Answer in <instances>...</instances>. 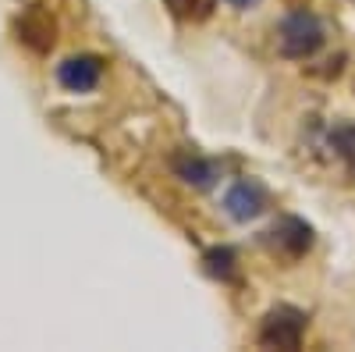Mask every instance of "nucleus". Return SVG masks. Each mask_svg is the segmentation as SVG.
<instances>
[{"instance_id":"423d86ee","label":"nucleus","mask_w":355,"mask_h":352,"mask_svg":"<svg viewBox=\"0 0 355 352\" xmlns=\"http://www.w3.org/2000/svg\"><path fill=\"white\" fill-rule=\"evenodd\" d=\"M266 207V192L259 182L252 178H242V182H234L227 192H224V210L234 217V221H252L259 217Z\"/></svg>"},{"instance_id":"7ed1b4c3","label":"nucleus","mask_w":355,"mask_h":352,"mask_svg":"<svg viewBox=\"0 0 355 352\" xmlns=\"http://www.w3.org/2000/svg\"><path fill=\"white\" fill-rule=\"evenodd\" d=\"M263 246H270L284 260H299L313 249V228L302 217H277L270 228L263 231Z\"/></svg>"},{"instance_id":"39448f33","label":"nucleus","mask_w":355,"mask_h":352,"mask_svg":"<svg viewBox=\"0 0 355 352\" xmlns=\"http://www.w3.org/2000/svg\"><path fill=\"white\" fill-rule=\"evenodd\" d=\"M15 33H18V40H21L28 50L46 53V50L57 43V22H53V15H50L43 4H33L25 15H18Z\"/></svg>"},{"instance_id":"f03ea898","label":"nucleus","mask_w":355,"mask_h":352,"mask_svg":"<svg viewBox=\"0 0 355 352\" xmlns=\"http://www.w3.org/2000/svg\"><path fill=\"white\" fill-rule=\"evenodd\" d=\"M306 313L295 310V306H274L270 313L263 317L259 324V335L256 342L263 349H299L302 338H306Z\"/></svg>"},{"instance_id":"f257e3e1","label":"nucleus","mask_w":355,"mask_h":352,"mask_svg":"<svg viewBox=\"0 0 355 352\" xmlns=\"http://www.w3.org/2000/svg\"><path fill=\"white\" fill-rule=\"evenodd\" d=\"M323 40H327V28H323L316 11L295 8L281 18L277 50H281V57H288V61H306V57H313L323 47Z\"/></svg>"},{"instance_id":"9b49d317","label":"nucleus","mask_w":355,"mask_h":352,"mask_svg":"<svg viewBox=\"0 0 355 352\" xmlns=\"http://www.w3.org/2000/svg\"><path fill=\"white\" fill-rule=\"evenodd\" d=\"M227 4H231V8H239V11H245V8H256L259 0H227Z\"/></svg>"},{"instance_id":"20e7f679","label":"nucleus","mask_w":355,"mask_h":352,"mask_svg":"<svg viewBox=\"0 0 355 352\" xmlns=\"http://www.w3.org/2000/svg\"><path fill=\"white\" fill-rule=\"evenodd\" d=\"M100 78H103V57H96V53H75L57 65V82L68 93H93Z\"/></svg>"},{"instance_id":"1a4fd4ad","label":"nucleus","mask_w":355,"mask_h":352,"mask_svg":"<svg viewBox=\"0 0 355 352\" xmlns=\"http://www.w3.org/2000/svg\"><path fill=\"white\" fill-rule=\"evenodd\" d=\"M331 146H334V153L345 160L348 174H352V182H355V125L352 121H334L331 132H327Z\"/></svg>"},{"instance_id":"9d476101","label":"nucleus","mask_w":355,"mask_h":352,"mask_svg":"<svg viewBox=\"0 0 355 352\" xmlns=\"http://www.w3.org/2000/svg\"><path fill=\"white\" fill-rule=\"evenodd\" d=\"M164 8H167L178 22L199 25V22H206V18L217 11V0H164Z\"/></svg>"},{"instance_id":"0eeeda50","label":"nucleus","mask_w":355,"mask_h":352,"mask_svg":"<svg viewBox=\"0 0 355 352\" xmlns=\"http://www.w3.org/2000/svg\"><path fill=\"white\" fill-rule=\"evenodd\" d=\"M171 164H174V174H178V178H182L185 185L214 189V182H217V164H214V160H206V157H199V153H192V150L178 153Z\"/></svg>"},{"instance_id":"6e6552de","label":"nucleus","mask_w":355,"mask_h":352,"mask_svg":"<svg viewBox=\"0 0 355 352\" xmlns=\"http://www.w3.org/2000/svg\"><path fill=\"white\" fill-rule=\"evenodd\" d=\"M202 263H206V274L217 278V281H234V278H239V256H234L231 246H214V249H206Z\"/></svg>"}]
</instances>
